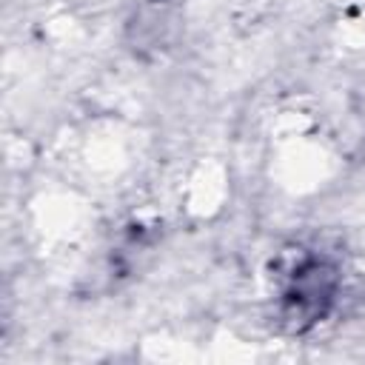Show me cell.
Masks as SVG:
<instances>
[{"instance_id": "6da1fadb", "label": "cell", "mask_w": 365, "mask_h": 365, "mask_svg": "<svg viewBox=\"0 0 365 365\" xmlns=\"http://www.w3.org/2000/svg\"><path fill=\"white\" fill-rule=\"evenodd\" d=\"M339 277L336 268L325 259L308 257L297 262L282 285V317L294 328H308L322 319L336 299Z\"/></svg>"}]
</instances>
